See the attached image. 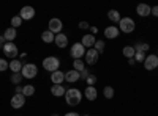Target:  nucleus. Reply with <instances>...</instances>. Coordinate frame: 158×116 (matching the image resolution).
Instances as JSON below:
<instances>
[{
    "instance_id": "28",
    "label": "nucleus",
    "mask_w": 158,
    "mask_h": 116,
    "mask_svg": "<svg viewBox=\"0 0 158 116\" xmlns=\"http://www.w3.org/2000/svg\"><path fill=\"white\" fill-rule=\"evenodd\" d=\"M103 96L106 97V99H112V97H114V88L109 86V85L104 86V88H103Z\"/></svg>"
},
{
    "instance_id": "24",
    "label": "nucleus",
    "mask_w": 158,
    "mask_h": 116,
    "mask_svg": "<svg viewBox=\"0 0 158 116\" xmlns=\"http://www.w3.org/2000/svg\"><path fill=\"white\" fill-rule=\"evenodd\" d=\"M122 54H123V57L125 58H135V54H136V50H135V47L133 46H125L123 47V50H122Z\"/></svg>"
},
{
    "instance_id": "36",
    "label": "nucleus",
    "mask_w": 158,
    "mask_h": 116,
    "mask_svg": "<svg viewBox=\"0 0 158 116\" xmlns=\"http://www.w3.org/2000/svg\"><path fill=\"white\" fill-rule=\"evenodd\" d=\"M150 14H152L153 17H158V5L152 6V13H150Z\"/></svg>"
},
{
    "instance_id": "22",
    "label": "nucleus",
    "mask_w": 158,
    "mask_h": 116,
    "mask_svg": "<svg viewBox=\"0 0 158 116\" xmlns=\"http://www.w3.org/2000/svg\"><path fill=\"white\" fill-rule=\"evenodd\" d=\"M41 39H43V43L51 44V43H54V39H56V35L52 33V32H49V30H44V32L41 33Z\"/></svg>"
},
{
    "instance_id": "38",
    "label": "nucleus",
    "mask_w": 158,
    "mask_h": 116,
    "mask_svg": "<svg viewBox=\"0 0 158 116\" xmlns=\"http://www.w3.org/2000/svg\"><path fill=\"white\" fill-rule=\"evenodd\" d=\"M5 44H6V39H5L3 35H2V36H0V49H2V50H3V46Z\"/></svg>"
},
{
    "instance_id": "44",
    "label": "nucleus",
    "mask_w": 158,
    "mask_h": 116,
    "mask_svg": "<svg viewBox=\"0 0 158 116\" xmlns=\"http://www.w3.org/2000/svg\"><path fill=\"white\" fill-rule=\"evenodd\" d=\"M84 116H89V114H84Z\"/></svg>"
},
{
    "instance_id": "16",
    "label": "nucleus",
    "mask_w": 158,
    "mask_h": 116,
    "mask_svg": "<svg viewBox=\"0 0 158 116\" xmlns=\"http://www.w3.org/2000/svg\"><path fill=\"white\" fill-rule=\"evenodd\" d=\"M84 96H85V99L87 100H97V97H98V91H97V88L95 86H87L85 89H84V93H82Z\"/></svg>"
},
{
    "instance_id": "12",
    "label": "nucleus",
    "mask_w": 158,
    "mask_h": 116,
    "mask_svg": "<svg viewBox=\"0 0 158 116\" xmlns=\"http://www.w3.org/2000/svg\"><path fill=\"white\" fill-rule=\"evenodd\" d=\"M118 35H120V30H118L117 25H108L104 28V36L108 39H115V38H118Z\"/></svg>"
},
{
    "instance_id": "30",
    "label": "nucleus",
    "mask_w": 158,
    "mask_h": 116,
    "mask_svg": "<svg viewBox=\"0 0 158 116\" xmlns=\"http://www.w3.org/2000/svg\"><path fill=\"white\" fill-rule=\"evenodd\" d=\"M21 25H22V19H21L19 14L15 16V17H11V27H13V28L18 30V27H21Z\"/></svg>"
},
{
    "instance_id": "39",
    "label": "nucleus",
    "mask_w": 158,
    "mask_h": 116,
    "mask_svg": "<svg viewBox=\"0 0 158 116\" xmlns=\"http://www.w3.org/2000/svg\"><path fill=\"white\" fill-rule=\"evenodd\" d=\"M97 33H98V28H97V27H92V25H90V35L95 36Z\"/></svg>"
},
{
    "instance_id": "25",
    "label": "nucleus",
    "mask_w": 158,
    "mask_h": 116,
    "mask_svg": "<svg viewBox=\"0 0 158 116\" xmlns=\"http://www.w3.org/2000/svg\"><path fill=\"white\" fill-rule=\"evenodd\" d=\"M85 68H87V66H85V63H84L82 60H74V61H73V69H74V71L82 72Z\"/></svg>"
},
{
    "instance_id": "13",
    "label": "nucleus",
    "mask_w": 158,
    "mask_h": 116,
    "mask_svg": "<svg viewBox=\"0 0 158 116\" xmlns=\"http://www.w3.org/2000/svg\"><path fill=\"white\" fill-rule=\"evenodd\" d=\"M136 13H138V16H141V17H147V16H150V13H152V6H149L147 3H139L136 6Z\"/></svg>"
},
{
    "instance_id": "40",
    "label": "nucleus",
    "mask_w": 158,
    "mask_h": 116,
    "mask_svg": "<svg viewBox=\"0 0 158 116\" xmlns=\"http://www.w3.org/2000/svg\"><path fill=\"white\" fill-rule=\"evenodd\" d=\"M149 49H150V46H149L147 43H144V44H142V52H146V50H149Z\"/></svg>"
},
{
    "instance_id": "17",
    "label": "nucleus",
    "mask_w": 158,
    "mask_h": 116,
    "mask_svg": "<svg viewBox=\"0 0 158 116\" xmlns=\"http://www.w3.org/2000/svg\"><path fill=\"white\" fill-rule=\"evenodd\" d=\"M51 82H52V85H62L65 82V72H62V71L52 72L51 74Z\"/></svg>"
},
{
    "instance_id": "33",
    "label": "nucleus",
    "mask_w": 158,
    "mask_h": 116,
    "mask_svg": "<svg viewBox=\"0 0 158 116\" xmlns=\"http://www.w3.org/2000/svg\"><path fill=\"white\" fill-rule=\"evenodd\" d=\"M6 69H10V61H6L5 58H0V72H5Z\"/></svg>"
},
{
    "instance_id": "8",
    "label": "nucleus",
    "mask_w": 158,
    "mask_h": 116,
    "mask_svg": "<svg viewBox=\"0 0 158 116\" xmlns=\"http://www.w3.org/2000/svg\"><path fill=\"white\" fill-rule=\"evenodd\" d=\"M62 28H63V24H62V21H60V19H57V17L51 19V21L48 22V30H49V32H52L54 35L62 33Z\"/></svg>"
},
{
    "instance_id": "42",
    "label": "nucleus",
    "mask_w": 158,
    "mask_h": 116,
    "mask_svg": "<svg viewBox=\"0 0 158 116\" xmlns=\"http://www.w3.org/2000/svg\"><path fill=\"white\" fill-rule=\"evenodd\" d=\"M128 63L131 64V66H133V64H136V60H135V58H130V60H128Z\"/></svg>"
},
{
    "instance_id": "3",
    "label": "nucleus",
    "mask_w": 158,
    "mask_h": 116,
    "mask_svg": "<svg viewBox=\"0 0 158 116\" xmlns=\"http://www.w3.org/2000/svg\"><path fill=\"white\" fill-rule=\"evenodd\" d=\"M21 74H22L24 79L32 80V79H35V77L38 75V66H36V64H33V63H24Z\"/></svg>"
},
{
    "instance_id": "26",
    "label": "nucleus",
    "mask_w": 158,
    "mask_h": 116,
    "mask_svg": "<svg viewBox=\"0 0 158 116\" xmlns=\"http://www.w3.org/2000/svg\"><path fill=\"white\" fill-rule=\"evenodd\" d=\"M22 94H24L25 97L33 96V94H35V86H33V85H25V86L22 88Z\"/></svg>"
},
{
    "instance_id": "35",
    "label": "nucleus",
    "mask_w": 158,
    "mask_h": 116,
    "mask_svg": "<svg viewBox=\"0 0 158 116\" xmlns=\"http://www.w3.org/2000/svg\"><path fill=\"white\" fill-rule=\"evenodd\" d=\"M79 28H81V30H89L90 28V24L85 22V21H81V22H79Z\"/></svg>"
},
{
    "instance_id": "10",
    "label": "nucleus",
    "mask_w": 158,
    "mask_h": 116,
    "mask_svg": "<svg viewBox=\"0 0 158 116\" xmlns=\"http://www.w3.org/2000/svg\"><path fill=\"white\" fill-rule=\"evenodd\" d=\"M144 68H146L147 71H153L158 68V55L155 54H150L146 57V60H144Z\"/></svg>"
},
{
    "instance_id": "31",
    "label": "nucleus",
    "mask_w": 158,
    "mask_h": 116,
    "mask_svg": "<svg viewBox=\"0 0 158 116\" xmlns=\"http://www.w3.org/2000/svg\"><path fill=\"white\" fill-rule=\"evenodd\" d=\"M97 82H98V79H97V75H94V74H90V75L87 77V80H85L87 86H95Z\"/></svg>"
},
{
    "instance_id": "23",
    "label": "nucleus",
    "mask_w": 158,
    "mask_h": 116,
    "mask_svg": "<svg viewBox=\"0 0 158 116\" xmlns=\"http://www.w3.org/2000/svg\"><path fill=\"white\" fill-rule=\"evenodd\" d=\"M108 19H109L111 22L118 24V22H120V19H122V16H120V13H118L117 9H109V11H108Z\"/></svg>"
},
{
    "instance_id": "6",
    "label": "nucleus",
    "mask_w": 158,
    "mask_h": 116,
    "mask_svg": "<svg viewBox=\"0 0 158 116\" xmlns=\"http://www.w3.org/2000/svg\"><path fill=\"white\" fill-rule=\"evenodd\" d=\"M98 57H100V54L97 52V50L92 47V49H89L87 52H85V57H84V63H85V66H94V64L98 61Z\"/></svg>"
},
{
    "instance_id": "37",
    "label": "nucleus",
    "mask_w": 158,
    "mask_h": 116,
    "mask_svg": "<svg viewBox=\"0 0 158 116\" xmlns=\"http://www.w3.org/2000/svg\"><path fill=\"white\" fill-rule=\"evenodd\" d=\"M22 88H24V86L16 85V88H15V94H22Z\"/></svg>"
},
{
    "instance_id": "4",
    "label": "nucleus",
    "mask_w": 158,
    "mask_h": 116,
    "mask_svg": "<svg viewBox=\"0 0 158 116\" xmlns=\"http://www.w3.org/2000/svg\"><path fill=\"white\" fill-rule=\"evenodd\" d=\"M135 28H136V24L131 17H122L120 22H118V30H120L122 33L130 35V33L135 32Z\"/></svg>"
},
{
    "instance_id": "41",
    "label": "nucleus",
    "mask_w": 158,
    "mask_h": 116,
    "mask_svg": "<svg viewBox=\"0 0 158 116\" xmlns=\"http://www.w3.org/2000/svg\"><path fill=\"white\" fill-rule=\"evenodd\" d=\"M65 116H79V113H76V111H68V113H65Z\"/></svg>"
},
{
    "instance_id": "29",
    "label": "nucleus",
    "mask_w": 158,
    "mask_h": 116,
    "mask_svg": "<svg viewBox=\"0 0 158 116\" xmlns=\"http://www.w3.org/2000/svg\"><path fill=\"white\" fill-rule=\"evenodd\" d=\"M22 74L19 72V74H11V77H10V82L13 83V85H19L21 82H22Z\"/></svg>"
},
{
    "instance_id": "18",
    "label": "nucleus",
    "mask_w": 158,
    "mask_h": 116,
    "mask_svg": "<svg viewBox=\"0 0 158 116\" xmlns=\"http://www.w3.org/2000/svg\"><path fill=\"white\" fill-rule=\"evenodd\" d=\"M79 79H81V77H79V72L74 71V69L65 72V82H68V83H76V82H79Z\"/></svg>"
},
{
    "instance_id": "21",
    "label": "nucleus",
    "mask_w": 158,
    "mask_h": 116,
    "mask_svg": "<svg viewBox=\"0 0 158 116\" xmlns=\"http://www.w3.org/2000/svg\"><path fill=\"white\" fill-rule=\"evenodd\" d=\"M22 66H24V63H22L21 60H18V58H15V60L10 61V69H11L13 74H19V72L22 71Z\"/></svg>"
},
{
    "instance_id": "19",
    "label": "nucleus",
    "mask_w": 158,
    "mask_h": 116,
    "mask_svg": "<svg viewBox=\"0 0 158 116\" xmlns=\"http://www.w3.org/2000/svg\"><path fill=\"white\" fill-rule=\"evenodd\" d=\"M3 38L6 39V43H15V39L18 38V30L13 28V27H8L3 33Z\"/></svg>"
},
{
    "instance_id": "2",
    "label": "nucleus",
    "mask_w": 158,
    "mask_h": 116,
    "mask_svg": "<svg viewBox=\"0 0 158 116\" xmlns=\"http://www.w3.org/2000/svg\"><path fill=\"white\" fill-rule=\"evenodd\" d=\"M43 69L44 71H48V72H56V71H59V68H60V60L57 58V57H46L44 60H43Z\"/></svg>"
},
{
    "instance_id": "20",
    "label": "nucleus",
    "mask_w": 158,
    "mask_h": 116,
    "mask_svg": "<svg viewBox=\"0 0 158 116\" xmlns=\"http://www.w3.org/2000/svg\"><path fill=\"white\" fill-rule=\"evenodd\" d=\"M65 93H67V89H65L63 85H52L51 86V94L56 96V97H63Z\"/></svg>"
},
{
    "instance_id": "1",
    "label": "nucleus",
    "mask_w": 158,
    "mask_h": 116,
    "mask_svg": "<svg viewBox=\"0 0 158 116\" xmlns=\"http://www.w3.org/2000/svg\"><path fill=\"white\" fill-rule=\"evenodd\" d=\"M82 91L81 89H77V88H68L67 89V93H65V100H67V104L70 105V107H76V105H79V102L82 100Z\"/></svg>"
},
{
    "instance_id": "5",
    "label": "nucleus",
    "mask_w": 158,
    "mask_h": 116,
    "mask_svg": "<svg viewBox=\"0 0 158 116\" xmlns=\"http://www.w3.org/2000/svg\"><path fill=\"white\" fill-rule=\"evenodd\" d=\"M85 47L81 44V43H74L71 46V50H70V55L74 58V60H82V57H85Z\"/></svg>"
},
{
    "instance_id": "9",
    "label": "nucleus",
    "mask_w": 158,
    "mask_h": 116,
    "mask_svg": "<svg viewBox=\"0 0 158 116\" xmlns=\"http://www.w3.org/2000/svg\"><path fill=\"white\" fill-rule=\"evenodd\" d=\"M25 97L24 94H15L11 97V100H10V105H11V108H15V110H19V108H22L24 105H25Z\"/></svg>"
},
{
    "instance_id": "27",
    "label": "nucleus",
    "mask_w": 158,
    "mask_h": 116,
    "mask_svg": "<svg viewBox=\"0 0 158 116\" xmlns=\"http://www.w3.org/2000/svg\"><path fill=\"white\" fill-rule=\"evenodd\" d=\"M94 49H95L97 52L101 55V54H104V49H106V44H104V41H103V39H97V43H95Z\"/></svg>"
},
{
    "instance_id": "32",
    "label": "nucleus",
    "mask_w": 158,
    "mask_h": 116,
    "mask_svg": "<svg viewBox=\"0 0 158 116\" xmlns=\"http://www.w3.org/2000/svg\"><path fill=\"white\" fill-rule=\"evenodd\" d=\"M135 60H136V63H144V60H146V52H142V50L136 52L135 54Z\"/></svg>"
},
{
    "instance_id": "7",
    "label": "nucleus",
    "mask_w": 158,
    "mask_h": 116,
    "mask_svg": "<svg viewBox=\"0 0 158 116\" xmlns=\"http://www.w3.org/2000/svg\"><path fill=\"white\" fill-rule=\"evenodd\" d=\"M3 54H5L8 58L15 60V58L18 57V54H19V49H18V46H16L15 43H6V44L3 46Z\"/></svg>"
},
{
    "instance_id": "14",
    "label": "nucleus",
    "mask_w": 158,
    "mask_h": 116,
    "mask_svg": "<svg viewBox=\"0 0 158 116\" xmlns=\"http://www.w3.org/2000/svg\"><path fill=\"white\" fill-rule=\"evenodd\" d=\"M95 43H97V38H95L94 35H90V33L84 35L82 39H81V44H82L85 49H92V47L95 46Z\"/></svg>"
},
{
    "instance_id": "15",
    "label": "nucleus",
    "mask_w": 158,
    "mask_h": 116,
    "mask_svg": "<svg viewBox=\"0 0 158 116\" xmlns=\"http://www.w3.org/2000/svg\"><path fill=\"white\" fill-rule=\"evenodd\" d=\"M54 43H56V46L59 49H65V47L68 46V36L65 35V33H59V35H56Z\"/></svg>"
},
{
    "instance_id": "34",
    "label": "nucleus",
    "mask_w": 158,
    "mask_h": 116,
    "mask_svg": "<svg viewBox=\"0 0 158 116\" xmlns=\"http://www.w3.org/2000/svg\"><path fill=\"white\" fill-rule=\"evenodd\" d=\"M89 75H90V71H89V68H85V69H84L82 72H79V77H81V79H79V80H84V82H85Z\"/></svg>"
},
{
    "instance_id": "43",
    "label": "nucleus",
    "mask_w": 158,
    "mask_h": 116,
    "mask_svg": "<svg viewBox=\"0 0 158 116\" xmlns=\"http://www.w3.org/2000/svg\"><path fill=\"white\" fill-rule=\"evenodd\" d=\"M52 116H59V114H57V113H54V114H52Z\"/></svg>"
},
{
    "instance_id": "11",
    "label": "nucleus",
    "mask_w": 158,
    "mask_h": 116,
    "mask_svg": "<svg viewBox=\"0 0 158 116\" xmlns=\"http://www.w3.org/2000/svg\"><path fill=\"white\" fill-rule=\"evenodd\" d=\"M19 16L22 21H32L35 17V8L33 6H22L21 11H19Z\"/></svg>"
}]
</instances>
